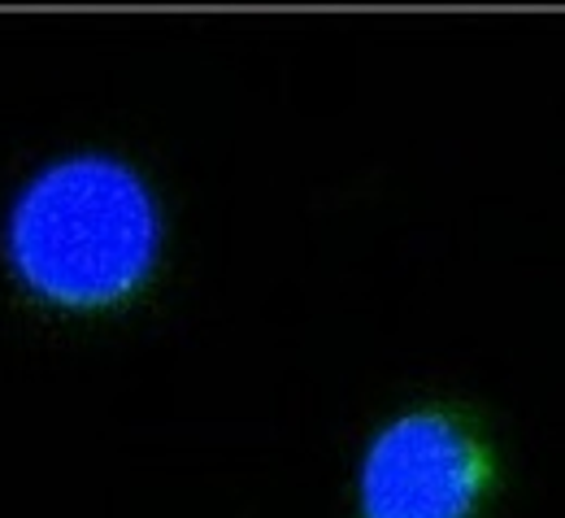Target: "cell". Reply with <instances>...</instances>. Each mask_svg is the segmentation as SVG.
Returning a JSON list of instances; mask_svg holds the SVG:
<instances>
[{"instance_id":"cell-1","label":"cell","mask_w":565,"mask_h":518,"mask_svg":"<svg viewBox=\"0 0 565 518\" xmlns=\"http://www.w3.org/2000/svg\"><path fill=\"white\" fill-rule=\"evenodd\" d=\"M4 257L18 284L57 309L127 305L157 271L161 205L114 152H71L35 170L9 205Z\"/></svg>"},{"instance_id":"cell-2","label":"cell","mask_w":565,"mask_h":518,"mask_svg":"<svg viewBox=\"0 0 565 518\" xmlns=\"http://www.w3.org/2000/svg\"><path fill=\"white\" fill-rule=\"evenodd\" d=\"M495 488V448L452 405L396 414L361 457V518H479Z\"/></svg>"}]
</instances>
